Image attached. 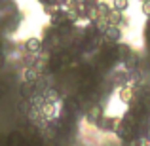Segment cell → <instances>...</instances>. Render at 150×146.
I'll list each match as a JSON object with an SVG mask.
<instances>
[{"instance_id":"1","label":"cell","mask_w":150,"mask_h":146,"mask_svg":"<svg viewBox=\"0 0 150 146\" xmlns=\"http://www.w3.org/2000/svg\"><path fill=\"white\" fill-rule=\"evenodd\" d=\"M105 114H103V108H101V104L97 102V104H89L88 108H86V118H88L91 123H95L99 118H103Z\"/></svg>"},{"instance_id":"14","label":"cell","mask_w":150,"mask_h":146,"mask_svg":"<svg viewBox=\"0 0 150 146\" xmlns=\"http://www.w3.org/2000/svg\"><path fill=\"white\" fill-rule=\"evenodd\" d=\"M141 2H144V0H141Z\"/></svg>"},{"instance_id":"4","label":"cell","mask_w":150,"mask_h":146,"mask_svg":"<svg viewBox=\"0 0 150 146\" xmlns=\"http://www.w3.org/2000/svg\"><path fill=\"white\" fill-rule=\"evenodd\" d=\"M106 19H108V25L110 27H118L124 17H122V11H118V10H114V8H112V10L106 13Z\"/></svg>"},{"instance_id":"2","label":"cell","mask_w":150,"mask_h":146,"mask_svg":"<svg viewBox=\"0 0 150 146\" xmlns=\"http://www.w3.org/2000/svg\"><path fill=\"white\" fill-rule=\"evenodd\" d=\"M133 99H135V89L131 87V85H124V87H120V101L124 102V104H131Z\"/></svg>"},{"instance_id":"5","label":"cell","mask_w":150,"mask_h":146,"mask_svg":"<svg viewBox=\"0 0 150 146\" xmlns=\"http://www.w3.org/2000/svg\"><path fill=\"white\" fill-rule=\"evenodd\" d=\"M95 125H97V129H101V131H112V118L103 116V118H99V120L95 121Z\"/></svg>"},{"instance_id":"12","label":"cell","mask_w":150,"mask_h":146,"mask_svg":"<svg viewBox=\"0 0 150 146\" xmlns=\"http://www.w3.org/2000/svg\"><path fill=\"white\" fill-rule=\"evenodd\" d=\"M143 13L150 17V0H144L143 2Z\"/></svg>"},{"instance_id":"8","label":"cell","mask_w":150,"mask_h":146,"mask_svg":"<svg viewBox=\"0 0 150 146\" xmlns=\"http://www.w3.org/2000/svg\"><path fill=\"white\" fill-rule=\"evenodd\" d=\"M23 142H25V139H23V135L19 131H13L8 135V144L10 146H21Z\"/></svg>"},{"instance_id":"11","label":"cell","mask_w":150,"mask_h":146,"mask_svg":"<svg viewBox=\"0 0 150 146\" xmlns=\"http://www.w3.org/2000/svg\"><path fill=\"white\" fill-rule=\"evenodd\" d=\"M112 4H114V6H112L114 10H118V11H124L125 8L129 6V0H114Z\"/></svg>"},{"instance_id":"3","label":"cell","mask_w":150,"mask_h":146,"mask_svg":"<svg viewBox=\"0 0 150 146\" xmlns=\"http://www.w3.org/2000/svg\"><path fill=\"white\" fill-rule=\"evenodd\" d=\"M44 48V44H42L38 38H29V40L25 42V49L29 51V53H38V51H42Z\"/></svg>"},{"instance_id":"6","label":"cell","mask_w":150,"mask_h":146,"mask_svg":"<svg viewBox=\"0 0 150 146\" xmlns=\"http://www.w3.org/2000/svg\"><path fill=\"white\" fill-rule=\"evenodd\" d=\"M114 84V87H124V85H127V72H116L114 74V78L110 80Z\"/></svg>"},{"instance_id":"10","label":"cell","mask_w":150,"mask_h":146,"mask_svg":"<svg viewBox=\"0 0 150 146\" xmlns=\"http://www.w3.org/2000/svg\"><path fill=\"white\" fill-rule=\"evenodd\" d=\"M40 112H42V116H44V118H51V116H53V112H55V104H53V102L44 101V102H42V106H40Z\"/></svg>"},{"instance_id":"7","label":"cell","mask_w":150,"mask_h":146,"mask_svg":"<svg viewBox=\"0 0 150 146\" xmlns=\"http://www.w3.org/2000/svg\"><path fill=\"white\" fill-rule=\"evenodd\" d=\"M93 27H95V30H97L99 34H105V32H106V29L110 27V25H108V19H106V15H103V17L97 19V21L93 23Z\"/></svg>"},{"instance_id":"13","label":"cell","mask_w":150,"mask_h":146,"mask_svg":"<svg viewBox=\"0 0 150 146\" xmlns=\"http://www.w3.org/2000/svg\"><path fill=\"white\" fill-rule=\"evenodd\" d=\"M4 65V57H2V55H0V66H2Z\"/></svg>"},{"instance_id":"9","label":"cell","mask_w":150,"mask_h":146,"mask_svg":"<svg viewBox=\"0 0 150 146\" xmlns=\"http://www.w3.org/2000/svg\"><path fill=\"white\" fill-rule=\"evenodd\" d=\"M44 101H48V102H57V101H61V93L57 91V89H53V87H48L46 89V93H44Z\"/></svg>"}]
</instances>
